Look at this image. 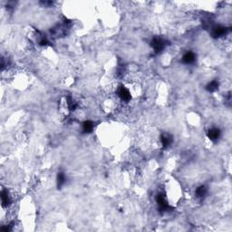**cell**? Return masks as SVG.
<instances>
[{
	"mask_svg": "<svg viewBox=\"0 0 232 232\" xmlns=\"http://www.w3.org/2000/svg\"><path fill=\"white\" fill-rule=\"evenodd\" d=\"M206 192H207V189L204 186H201V187L197 189L196 195H197V197H203L206 194Z\"/></svg>",
	"mask_w": 232,
	"mask_h": 232,
	"instance_id": "9c48e42d",
	"label": "cell"
},
{
	"mask_svg": "<svg viewBox=\"0 0 232 232\" xmlns=\"http://www.w3.org/2000/svg\"><path fill=\"white\" fill-rule=\"evenodd\" d=\"M118 95H119V97L122 100V101H124V102H129L130 100H131V94H130V92L125 88V87H121L120 89H119V91H118Z\"/></svg>",
	"mask_w": 232,
	"mask_h": 232,
	"instance_id": "6da1fadb",
	"label": "cell"
},
{
	"mask_svg": "<svg viewBox=\"0 0 232 232\" xmlns=\"http://www.w3.org/2000/svg\"><path fill=\"white\" fill-rule=\"evenodd\" d=\"M218 88V83L217 81H212L209 83V85L207 86V89L209 92H214Z\"/></svg>",
	"mask_w": 232,
	"mask_h": 232,
	"instance_id": "ba28073f",
	"label": "cell"
},
{
	"mask_svg": "<svg viewBox=\"0 0 232 232\" xmlns=\"http://www.w3.org/2000/svg\"><path fill=\"white\" fill-rule=\"evenodd\" d=\"M219 134H220V131L218 129H211L209 131V138L211 139V140H217V139L219 137Z\"/></svg>",
	"mask_w": 232,
	"mask_h": 232,
	"instance_id": "8992f818",
	"label": "cell"
},
{
	"mask_svg": "<svg viewBox=\"0 0 232 232\" xmlns=\"http://www.w3.org/2000/svg\"><path fill=\"white\" fill-rule=\"evenodd\" d=\"M182 61L185 64H192L195 61V55L192 52H187L183 56Z\"/></svg>",
	"mask_w": 232,
	"mask_h": 232,
	"instance_id": "3957f363",
	"label": "cell"
},
{
	"mask_svg": "<svg viewBox=\"0 0 232 232\" xmlns=\"http://www.w3.org/2000/svg\"><path fill=\"white\" fill-rule=\"evenodd\" d=\"M152 46L155 52H161L164 47V42L161 38H154L152 42Z\"/></svg>",
	"mask_w": 232,
	"mask_h": 232,
	"instance_id": "7a4b0ae2",
	"label": "cell"
},
{
	"mask_svg": "<svg viewBox=\"0 0 232 232\" xmlns=\"http://www.w3.org/2000/svg\"><path fill=\"white\" fill-rule=\"evenodd\" d=\"M213 36L214 37H219L226 34V28L222 26H217L213 29Z\"/></svg>",
	"mask_w": 232,
	"mask_h": 232,
	"instance_id": "5b68a950",
	"label": "cell"
},
{
	"mask_svg": "<svg viewBox=\"0 0 232 232\" xmlns=\"http://www.w3.org/2000/svg\"><path fill=\"white\" fill-rule=\"evenodd\" d=\"M83 129L84 132H91L92 131V129H94V123L90 121H87L83 123Z\"/></svg>",
	"mask_w": 232,
	"mask_h": 232,
	"instance_id": "52a82bcc",
	"label": "cell"
},
{
	"mask_svg": "<svg viewBox=\"0 0 232 232\" xmlns=\"http://www.w3.org/2000/svg\"><path fill=\"white\" fill-rule=\"evenodd\" d=\"M161 144H162V146L164 147V148H166V147H168L170 143H171V137L169 135V134H167V133H164V134H162L161 135Z\"/></svg>",
	"mask_w": 232,
	"mask_h": 232,
	"instance_id": "277c9868",
	"label": "cell"
},
{
	"mask_svg": "<svg viewBox=\"0 0 232 232\" xmlns=\"http://www.w3.org/2000/svg\"><path fill=\"white\" fill-rule=\"evenodd\" d=\"M65 177L64 173H59L58 176H57V184H58V186L61 187L62 185L65 183Z\"/></svg>",
	"mask_w": 232,
	"mask_h": 232,
	"instance_id": "30bf717a",
	"label": "cell"
}]
</instances>
